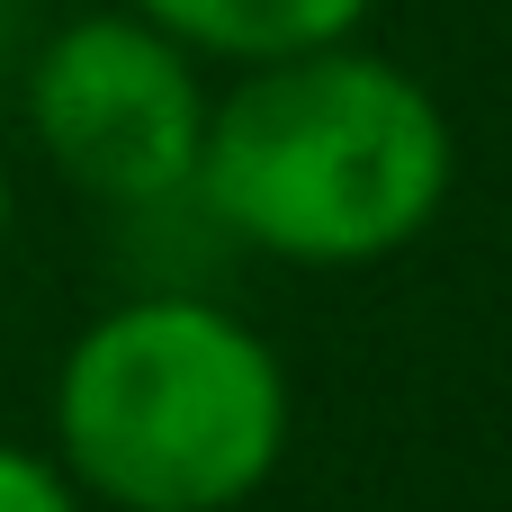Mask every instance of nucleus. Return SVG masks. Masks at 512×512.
Listing matches in <instances>:
<instances>
[{
  "instance_id": "39448f33",
  "label": "nucleus",
  "mask_w": 512,
  "mask_h": 512,
  "mask_svg": "<svg viewBox=\"0 0 512 512\" xmlns=\"http://www.w3.org/2000/svg\"><path fill=\"white\" fill-rule=\"evenodd\" d=\"M0 512H90V504H81V486H72L54 459L0 441Z\"/></svg>"
},
{
  "instance_id": "20e7f679",
  "label": "nucleus",
  "mask_w": 512,
  "mask_h": 512,
  "mask_svg": "<svg viewBox=\"0 0 512 512\" xmlns=\"http://www.w3.org/2000/svg\"><path fill=\"white\" fill-rule=\"evenodd\" d=\"M135 18H153L162 36H180L189 54L216 63H279V54H315L369 27L378 0H126Z\"/></svg>"
},
{
  "instance_id": "423d86ee",
  "label": "nucleus",
  "mask_w": 512,
  "mask_h": 512,
  "mask_svg": "<svg viewBox=\"0 0 512 512\" xmlns=\"http://www.w3.org/2000/svg\"><path fill=\"white\" fill-rule=\"evenodd\" d=\"M0 234H9V153H0Z\"/></svg>"
},
{
  "instance_id": "f03ea898",
  "label": "nucleus",
  "mask_w": 512,
  "mask_h": 512,
  "mask_svg": "<svg viewBox=\"0 0 512 512\" xmlns=\"http://www.w3.org/2000/svg\"><path fill=\"white\" fill-rule=\"evenodd\" d=\"M279 351L207 297H126L54 369V468L99 512H243L288 459Z\"/></svg>"
},
{
  "instance_id": "f257e3e1",
  "label": "nucleus",
  "mask_w": 512,
  "mask_h": 512,
  "mask_svg": "<svg viewBox=\"0 0 512 512\" xmlns=\"http://www.w3.org/2000/svg\"><path fill=\"white\" fill-rule=\"evenodd\" d=\"M459 180V126L423 72L369 45L243 63L207 99L189 198L288 270H369L432 234Z\"/></svg>"
},
{
  "instance_id": "7ed1b4c3",
  "label": "nucleus",
  "mask_w": 512,
  "mask_h": 512,
  "mask_svg": "<svg viewBox=\"0 0 512 512\" xmlns=\"http://www.w3.org/2000/svg\"><path fill=\"white\" fill-rule=\"evenodd\" d=\"M27 135L99 207L189 198L198 135H207L198 54L135 9L63 18L27 54Z\"/></svg>"
}]
</instances>
